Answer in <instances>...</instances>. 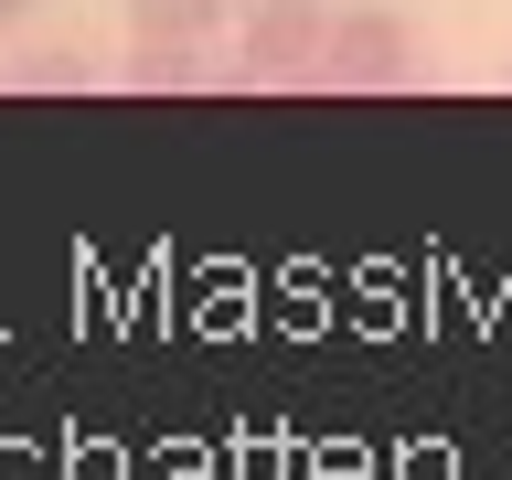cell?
Returning a JSON list of instances; mask_svg holds the SVG:
<instances>
[{
	"instance_id": "1",
	"label": "cell",
	"mask_w": 512,
	"mask_h": 480,
	"mask_svg": "<svg viewBox=\"0 0 512 480\" xmlns=\"http://www.w3.org/2000/svg\"><path fill=\"white\" fill-rule=\"evenodd\" d=\"M320 86H342V96L416 86V32H406V11H384V0H352V11H331V43H320Z\"/></svg>"
},
{
	"instance_id": "2",
	"label": "cell",
	"mask_w": 512,
	"mask_h": 480,
	"mask_svg": "<svg viewBox=\"0 0 512 480\" xmlns=\"http://www.w3.org/2000/svg\"><path fill=\"white\" fill-rule=\"evenodd\" d=\"M320 43H331V11L320 0H246L235 75L246 86H320Z\"/></svg>"
},
{
	"instance_id": "3",
	"label": "cell",
	"mask_w": 512,
	"mask_h": 480,
	"mask_svg": "<svg viewBox=\"0 0 512 480\" xmlns=\"http://www.w3.org/2000/svg\"><path fill=\"white\" fill-rule=\"evenodd\" d=\"M235 0H128V43H214Z\"/></svg>"
},
{
	"instance_id": "4",
	"label": "cell",
	"mask_w": 512,
	"mask_h": 480,
	"mask_svg": "<svg viewBox=\"0 0 512 480\" xmlns=\"http://www.w3.org/2000/svg\"><path fill=\"white\" fill-rule=\"evenodd\" d=\"M128 86H150V96H171V86H203V54H192V43H139Z\"/></svg>"
},
{
	"instance_id": "5",
	"label": "cell",
	"mask_w": 512,
	"mask_h": 480,
	"mask_svg": "<svg viewBox=\"0 0 512 480\" xmlns=\"http://www.w3.org/2000/svg\"><path fill=\"white\" fill-rule=\"evenodd\" d=\"M22 11H32V0H0V32H11V22H22Z\"/></svg>"
}]
</instances>
